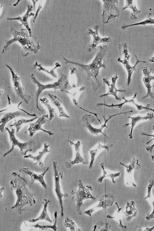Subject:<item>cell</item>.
Listing matches in <instances>:
<instances>
[{"label":"cell","mask_w":154,"mask_h":231,"mask_svg":"<svg viewBox=\"0 0 154 231\" xmlns=\"http://www.w3.org/2000/svg\"><path fill=\"white\" fill-rule=\"evenodd\" d=\"M99 50L92 62L88 64H84L69 61L63 57L66 64L69 63L78 66L80 69L85 72L88 80H89L92 86V90L97 91L102 85V80L100 75V69L103 68L106 69L104 63H103L107 47L106 45L98 47Z\"/></svg>","instance_id":"1"},{"label":"cell","mask_w":154,"mask_h":231,"mask_svg":"<svg viewBox=\"0 0 154 231\" xmlns=\"http://www.w3.org/2000/svg\"><path fill=\"white\" fill-rule=\"evenodd\" d=\"M12 178L10 183L15 192L17 200L15 204L11 208L21 214L26 205L32 206L36 201L34 195L27 187V182L25 177L17 172L11 174Z\"/></svg>","instance_id":"2"},{"label":"cell","mask_w":154,"mask_h":231,"mask_svg":"<svg viewBox=\"0 0 154 231\" xmlns=\"http://www.w3.org/2000/svg\"><path fill=\"white\" fill-rule=\"evenodd\" d=\"M10 31L13 35V38L6 43L2 50V54L5 53L8 50V46L16 42H19L22 46L21 54L23 57H26L32 54L36 53L41 48L39 42L36 41V37L34 36H29L26 29H21L20 31H18L11 27Z\"/></svg>","instance_id":"3"},{"label":"cell","mask_w":154,"mask_h":231,"mask_svg":"<svg viewBox=\"0 0 154 231\" xmlns=\"http://www.w3.org/2000/svg\"><path fill=\"white\" fill-rule=\"evenodd\" d=\"M29 78L37 87L38 88L36 93V106L38 110L41 112L42 111L39 108L38 105V99L42 92L45 89H52L55 91L59 90L61 92H66L69 84V81L66 76L62 73H60L59 77L57 82L52 84L46 85L42 84L38 81L33 74L29 75Z\"/></svg>","instance_id":"4"},{"label":"cell","mask_w":154,"mask_h":231,"mask_svg":"<svg viewBox=\"0 0 154 231\" xmlns=\"http://www.w3.org/2000/svg\"><path fill=\"white\" fill-rule=\"evenodd\" d=\"M93 188L90 185L84 186L81 180H79L78 187L72 190L71 194L73 196L71 199L75 203V210L76 212L80 215L82 214L81 208L83 205V201L85 200L91 199L95 200L96 198L91 193Z\"/></svg>","instance_id":"5"},{"label":"cell","mask_w":154,"mask_h":231,"mask_svg":"<svg viewBox=\"0 0 154 231\" xmlns=\"http://www.w3.org/2000/svg\"><path fill=\"white\" fill-rule=\"evenodd\" d=\"M103 13L101 15L102 20L106 24L115 20L120 14V10L118 7V0H103Z\"/></svg>","instance_id":"6"},{"label":"cell","mask_w":154,"mask_h":231,"mask_svg":"<svg viewBox=\"0 0 154 231\" xmlns=\"http://www.w3.org/2000/svg\"><path fill=\"white\" fill-rule=\"evenodd\" d=\"M132 112L133 111L131 110L128 111L117 113L109 116V118L106 119L105 117L103 116L105 121L103 125H101V127L99 128H94L91 125V123L94 122L95 120V118L94 116L89 114H85L82 117V121L83 123V126L86 128L91 134L98 135L99 133H100L102 134L104 136L109 138L106 135L103 133L102 131L103 128H108V127L106 125L107 122L114 116Z\"/></svg>","instance_id":"7"},{"label":"cell","mask_w":154,"mask_h":231,"mask_svg":"<svg viewBox=\"0 0 154 231\" xmlns=\"http://www.w3.org/2000/svg\"><path fill=\"white\" fill-rule=\"evenodd\" d=\"M119 48L124 56V59L122 60L120 58H119L117 61L124 65L125 67L128 72V78L127 81V85L129 86L131 82L132 74L134 71L136 70V66L139 63H146V62L139 60L136 55L134 53L136 58V61L135 65L133 66L130 65L129 63V60L130 56L128 54L127 49V43H124L122 44L119 45Z\"/></svg>","instance_id":"8"},{"label":"cell","mask_w":154,"mask_h":231,"mask_svg":"<svg viewBox=\"0 0 154 231\" xmlns=\"http://www.w3.org/2000/svg\"><path fill=\"white\" fill-rule=\"evenodd\" d=\"M53 165L54 171V176L55 182V191L58 199L60 207L61 216L63 217L64 215L63 208V199L68 197L66 193H62L60 184V180L63 177V173L60 171L58 166L57 162L54 161Z\"/></svg>","instance_id":"9"},{"label":"cell","mask_w":154,"mask_h":231,"mask_svg":"<svg viewBox=\"0 0 154 231\" xmlns=\"http://www.w3.org/2000/svg\"><path fill=\"white\" fill-rule=\"evenodd\" d=\"M5 130L7 131L9 133L10 142L11 143V147L10 149L5 153L4 157H5L7 155L13 152L14 150V147L15 146H17L20 149V152L22 155H26L27 153L28 152H31L32 151V147L33 142L32 141L26 142L22 143L18 141L14 135L15 129L12 128L11 131L9 129L5 127Z\"/></svg>","instance_id":"10"},{"label":"cell","mask_w":154,"mask_h":231,"mask_svg":"<svg viewBox=\"0 0 154 231\" xmlns=\"http://www.w3.org/2000/svg\"><path fill=\"white\" fill-rule=\"evenodd\" d=\"M115 200V197L113 194L109 193H106L99 197L97 205L85 211L84 213L91 217L93 213L99 208H102L103 210H105L112 205Z\"/></svg>","instance_id":"11"},{"label":"cell","mask_w":154,"mask_h":231,"mask_svg":"<svg viewBox=\"0 0 154 231\" xmlns=\"http://www.w3.org/2000/svg\"><path fill=\"white\" fill-rule=\"evenodd\" d=\"M5 65L11 72L13 87L15 92L23 101L26 103L28 104L31 99V97L24 92L21 83V78L18 76L12 69L8 64H6Z\"/></svg>","instance_id":"12"},{"label":"cell","mask_w":154,"mask_h":231,"mask_svg":"<svg viewBox=\"0 0 154 231\" xmlns=\"http://www.w3.org/2000/svg\"><path fill=\"white\" fill-rule=\"evenodd\" d=\"M99 28V26L96 25L94 27V31L90 28L87 30V33L92 35L93 37V41H91L87 47L86 50L88 52H91L95 49L99 44L107 43L111 41L110 37L101 38L99 36L98 32Z\"/></svg>","instance_id":"13"},{"label":"cell","mask_w":154,"mask_h":231,"mask_svg":"<svg viewBox=\"0 0 154 231\" xmlns=\"http://www.w3.org/2000/svg\"><path fill=\"white\" fill-rule=\"evenodd\" d=\"M49 118L48 114L38 118L34 123H29L30 126L26 131H29V136L30 137H32L35 132L38 130L46 133L50 136L53 135V134L51 131L45 130L42 127L43 124L46 123L49 120Z\"/></svg>","instance_id":"14"},{"label":"cell","mask_w":154,"mask_h":231,"mask_svg":"<svg viewBox=\"0 0 154 231\" xmlns=\"http://www.w3.org/2000/svg\"><path fill=\"white\" fill-rule=\"evenodd\" d=\"M118 76L117 74L111 76V82L107 79L103 78V80L104 82L108 86L109 88L108 92L105 94L101 95L100 97H103L109 95H112L115 97V99L119 101H121V99L118 97L117 95V92H125L126 91L125 89H118L116 87V81L118 78Z\"/></svg>","instance_id":"15"},{"label":"cell","mask_w":154,"mask_h":231,"mask_svg":"<svg viewBox=\"0 0 154 231\" xmlns=\"http://www.w3.org/2000/svg\"><path fill=\"white\" fill-rule=\"evenodd\" d=\"M137 93L136 92L133 97L130 100H127L125 99L124 97H122V99L124 100V102L118 104H112L111 105H108L105 103H101L100 105L101 106H104L109 107H115L117 108L122 109L123 105L126 103H130L134 104L137 107L138 110H140L143 109L147 110H149L154 112V109L150 108V105L148 104L145 106H143L142 105H138L136 103L134 100V99L136 97Z\"/></svg>","instance_id":"16"},{"label":"cell","mask_w":154,"mask_h":231,"mask_svg":"<svg viewBox=\"0 0 154 231\" xmlns=\"http://www.w3.org/2000/svg\"><path fill=\"white\" fill-rule=\"evenodd\" d=\"M142 69L144 75L142 78V80L147 89L146 94L142 97V98L144 99L149 97L154 100V93L152 91V88L153 86L151 85L150 83L152 81L154 80V76L150 75L152 69H150V71H149L146 67H143Z\"/></svg>","instance_id":"17"},{"label":"cell","mask_w":154,"mask_h":231,"mask_svg":"<svg viewBox=\"0 0 154 231\" xmlns=\"http://www.w3.org/2000/svg\"><path fill=\"white\" fill-rule=\"evenodd\" d=\"M49 169V167H47L44 171L40 174H37L35 173L26 168H22L20 169L19 171L20 172L30 177L31 180V183L32 184L35 181H38L45 189H46L47 185L44 180V177Z\"/></svg>","instance_id":"18"},{"label":"cell","mask_w":154,"mask_h":231,"mask_svg":"<svg viewBox=\"0 0 154 231\" xmlns=\"http://www.w3.org/2000/svg\"><path fill=\"white\" fill-rule=\"evenodd\" d=\"M68 141L71 145L74 146L76 154L75 158L73 160H70L65 162V164L66 167L69 168H71L72 165L79 163L87 164L85 162L84 159L80 153V147L81 145L80 141L78 140L76 143H74L70 140H68Z\"/></svg>","instance_id":"19"},{"label":"cell","mask_w":154,"mask_h":231,"mask_svg":"<svg viewBox=\"0 0 154 231\" xmlns=\"http://www.w3.org/2000/svg\"><path fill=\"white\" fill-rule=\"evenodd\" d=\"M154 117L153 114L152 112H149L148 113L146 116H142L138 115L137 116L133 117L129 116L128 118H130L131 119V123H126L122 126L123 128H125L130 125H131V130L130 134L129 135V137L130 139L132 138V133L134 128L136 124L138 122L141 120H151Z\"/></svg>","instance_id":"20"},{"label":"cell","mask_w":154,"mask_h":231,"mask_svg":"<svg viewBox=\"0 0 154 231\" xmlns=\"http://www.w3.org/2000/svg\"><path fill=\"white\" fill-rule=\"evenodd\" d=\"M27 9L25 14L23 16H19L17 17L13 18H7L8 20H17L20 21L23 25L26 28L28 31L30 36H32L31 29L29 27L28 22V18L31 16H34L35 14L32 13V6L30 5H27Z\"/></svg>","instance_id":"21"},{"label":"cell","mask_w":154,"mask_h":231,"mask_svg":"<svg viewBox=\"0 0 154 231\" xmlns=\"http://www.w3.org/2000/svg\"><path fill=\"white\" fill-rule=\"evenodd\" d=\"M125 209L124 213L127 222L129 221L137 216V212L134 201L127 202Z\"/></svg>","instance_id":"22"},{"label":"cell","mask_w":154,"mask_h":231,"mask_svg":"<svg viewBox=\"0 0 154 231\" xmlns=\"http://www.w3.org/2000/svg\"><path fill=\"white\" fill-rule=\"evenodd\" d=\"M21 113L20 111H16L14 112H9L3 114L0 119L1 132L2 133L4 132L5 126L6 124L13 119L19 116Z\"/></svg>","instance_id":"23"},{"label":"cell","mask_w":154,"mask_h":231,"mask_svg":"<svg viewBox=\"0 0 154 231\" xmlns=\"http://www.w3.org/2000/svg\"><path fill=\"white\" fill-rule=\"evenodd\" d=\"M50 146L49 144L46 143H45L44 149L42 151L39 152L38 155L36 156H34L32 155L29 154L28 155L24 156L23 158H31L36 162L34 165H37L41 167H42L43 166V164L42 161V158L45 154L50 152L48 149V148Z\"/></svg>","instance_id":"24"},{"label":"cell","mask_w":154,"mask_h":231,"mask_svg":"<svg viewBox=\"0 0 154 231\" xmlns=\"http://www.w3.org/2000/svg\"><path fill=\"white\" fill-rule=\"evenodd\" d=\"M51 201V200L50 199H44L42 202L44 206L43 210L40 215L37 218L30 219L29 221L30 223H34L38 220H45L50 223H52V221L50 218L47 211L48 205Z\"/></svg>","instance_id":"25"},{"label":"cell","mask_w":154,"mask_h":231,"mask_svg":"<svg viewBox=\"0 0 154 231\" xmlns=\"http://www.w3.org/2000/svg\"><path fill=\"white\" fill-rule=\"evenodd\" d=\"M86 87L82 86L79 87L73 88L70 91H66V92L67 94L71 98L72 103L76 106H78V100L81 93L85 90Z\"/></svg>","instance_id":"26"},{"label":"cell","mask_w":154,"mask_h":231,"mask_svg":"<svg viewBox=\"0 0 154 231\" xmlns=\"http://www.w3.org/2000/svg\"><path fill=\"white\" fill-rule=\"evenodd\" d=\"M48 95L51 100L53 104L57 108L59 112V117L69 118V116L64 112L61 106L62 101L55 95L48 93Z\"/></svg>","instance_id":"27"},{"label":"cell","mask_w":154,"mask_h":231,"mask_svg":"<svg viewBox=\"0 0 154 231\" xmlns=\"http://www.w3.org/2000/svg\"><path fill=\"white\" fill-rule=\"evenodd\" d=\"M113 146V145L112 144L108 145H102L99 142L98 146L96 149L90 151L91 160L89 166V168L91 169L92 167L95 160V156L100 150L104 149L108 152L110 149V148Z\"/></svg>","instance_id":"28"},{"label":"cell","mask_w":154,"mask_h":231,"mask_svg":"<svg viewBox=\"0 0 154 231\" xmlns=\"http://www.w3.org/2000/svg\"><path fill=\"white\" fill-rule=\"evenodd\" d=\"M100 165L103 170V174L97 179V182L99 183H101L105 178L106 177H109L111 179L112 183H115L116 181L115 180V179L120 176L121 172H118L115 173H109L106 171L103 163H101L100 164Z\"/></svg>","instance_id":"29"},{"label":"cell","mask_w":154,"mask_h":231,"mask_svg":"<svg viewBox=\"0 0 154 231\" xmlns=\"http://www.w3.org/2000/svg\"><path fill=\"white\" fill-rule=\"evenodd\" d=\"M57 211H55L54 215V221L53 225H41L37 223L36 224L34 225L27 224L26 226L29 227H34L36 228H38L42 230H44L48 229H52L54 231H56L57 229Z\"/></svg>","instance_id":"30"},{"label":"cell","mask_w":154,"mask_h":231,"mask_svg":"<svg viewBox=\"0 0 154 231\" xmlns=\"http://www.w3.org/2000/svg\"><path fill=\"white\" fill-rule=\"evenodd\" d=\"M119 165L126 168V171L128 174H131L133 169L137 170L140 169L141 167V165L139 163L138 159L134 157L132 158V160L129 165H126L121 162H120Z\"/></svg>","instance_id":"31"},{"label":"cell","mask_w":154,"mask_h":231,"mask_svg":"<svg viewBox=\"0 0 154 231\" xmlns=\"http://www.w3.org/2000/svg\"><path fill=\"white\" fill-rule=\"evenodd\" d=\"M126 5L125 6L121 9V11H123L126 8H130L132 11L133 13H131L130 16V19L131 20L137 19V15L140 12V11L138 10L133 0H126Z\"/></svg>","instance_id":"32"},{"label":"cell","mask_w":154,"mask_h":231,"mask_svg":"<svg viewBox=\"0 0 154 231\" xmlns=\"http://www.w3.org/2000/svg\"><path fill=\"white\" fill-rule=\"evenodd\" d=\"M115 204L117 207V210L116 211L115 214L114 216H111L110 215H108L106 216V217L109 219H117L119 222V226L122 229H126L127 228L126 226L124 225L122 223V214L121 211L122 210V208L119 207L117 202H116Z\"/></svg>","instance_id":"33"},{"label":"cell","mask_w":154,"mask_h":231,"mask_svg":"<svg viewBox=\"0 0 154 231\" xmlns=\"http://www.w3.org/2000/svg\"><path fill=\"white\" fill-rule=\"evenodd\" d=\"M55 66L53 68L49 70L45 68L44 67H43L41 64H38L37 62H36L34 65V68H35L36 67H38V69L39 71H42L47 73L54 78H57V75L54 72V71L57 68L60 67L61 66V65L58 62H56L55 63Z\"/></svg>","instance_id":"34"},{"label":"cell","mask_w":154,"mask_h":231,"mask_svg":"<svg viewBox=\"0 0 154 231\" xmlns=\"http://www.w3.org/2000/svg\"><path fill=\"white\" fill-rule=\"evenodd\" d=\"M111 228V226L109 223L102 221L96 223L92 227L94 231H109Z\"/></svg>","instance_id":"35"},{"label":"cell","mask_w":154,"mask_h":231,"mask_svg":"<svg viewBox=\"0 0 154 231\" xmlns=\"http://www.w3.org/2000/svg\"><path fill=\"white\" fill-rule=\"evenodd\" d=\"M38 118V117L36 116L30 119H25L22 118L17 121L15 120L14 123L10 125V127H15L16 129V132H18L22 128L23 124L32 122Z\"/></svg>","instance_id":"36"},{"label":"cell","mask_w":154,"mask_h":231,"mask_svg":"<svg viewBox=\"0 0 154 231\" xmlns=\"http://www.w3.org/2000/svg\"><path fill=\"white\" fill-rule=\"evenodd\" d=\"M151 14L149 13L146 19L144 20L135 23L130 25H125L121 26V28L122 29H125L126 28L134 26L139 25H145L148 24H154V19H153L151 17Z\"/></svg>","instance_id":"37"},{"label":"cell","mask_w":154,"mask_h":231,"mask_svg":"<svg viewBox=\"0 0 154 231\" xmlns=\"http://www.w3.org/2000/svg\"><path fill=\"white\" fill-rule=\"evenodd\" d=\"M39 100L47 107L49 112V121H51L54 117V109L52 107L49 101L46 97L41 98Z\"/></svg>","instance_id":"38"},{"label":"cell","mask_w":154,"mask_h":231,"mask_svg":"<svg viewBox=\"0 0 154 231\" xmlns=\"http://www.w3.org/2000/svg\"><path fill=\"white\" fill-rule=\"evenodd\" d=\"M70 72L69 76V81L70 85L73 88L76 87L77 72L76 68L72 67L70 68Z\"/></svg>","instance_id":"39"},{"label":"cell","mask_w":154,"mask_h":231,"mask_svg":"<svg viewBox=\"0 0 154 231\" xmlns=\"http://www.w3.org/2000/svg\"><path fill=\"white\" fill-rule=\"evenodd\" d=\"M63 225L66 228H69L71 231H80L81 230L76 225L75 223L70 218L65 219Z\"/></svg>","instance_id":"40"},{"label":"cell","mask_w":154,"mask_h":231,"mask_svg":"<svg viewBox=\"0 0 154 231\" xmlns=\"http://www.w3.org/2000/svg\"><path fill=\"white\" fill-rule=\"evenodd\" d=\"M153 187H154V178H153L151 179L149 181L147 187V195L144 198L145 200L148 198L150 199L152 198L151 190Z\"/></svg>","instance_id":"41"},{"label":"cell","mask_w":154,"mask_h":231,"mask_svg":"<svg viewBox=\"0 0 154 231\" xmlns=\"http://www.w3.org/2000/svg\"><path fill=\"white\" fill-rule=\"evenodd\" d=\"M152 129L154 131V125H153L152 127ZM141 135H145L148 136L152 137H153V138L149 141L147 142L146 143V144H148L149 143H150L152 141L154 140V134L153 135H150L148 134L145 132H143L141 134ZM154 147V143L151 146H149L146 148V150L149 152L151 153L152 152V150Z\"/></svg>","instance_id":"42"},{"label":"cell","mask_w":154,"mask_h":231,"mask_svg":"<svg viewBox=\"0 0 154 231\" xmlns=\"http://www.w3.org/2000/svg\"><path fill=\"white\" fill-rule=\"evenodd\" d=\"M151 203L153 206V209L151 213L149 214V213H148L146 214L145 218L147 221L154 219V200H151Z\"/></svg>","instance_id":"43"},{"label":"cell","mask_w":154,"mask_h":231,"mask_svg":"<svg viewBox=\"0 0 154 231\" xmlns=\"http://www.w3.org/2000/svg\"><path fill=\"white\" fill-rule=\"evenodd\" d=\"M42 5H41V2H40L38 8L37 10V11L36 12V13L34 16V17L33 18V23H35V20L36 18V17L37 16L38 12L42 8Z\"/></svg>","instance_id":"44"},{"label":"cell","mask_w":154,"mask_h":231,"mask_svg":"<svg viewBox=\"0 0 154 231\" xmlns=\"http://www.w3.org/2000/svg\"><path fill=\"white\" fill-rule=\"evenodd\" d=\"M149 61L150 62H154V56L153 57L149 59Z\"/></svg>","instance_id":"45"},{"label":"cell","mask_w":154,"mask_h":231,"mask_svg":"<svg viewBox=\"0 0 154 231\" xmlns=\"http://www.w3.org/2000/svg\"><path fill=\"white\" fill-rule=\"evenodd\" d=\"M151 159L153 162L154 163V155H152L151 156Z\"/></svg>","instance_id":"46"},{"label":"cell","mask_w":154,"mask_h":231,"mask_svg":"<svg viewBox=\"0 0 154 231\" xmlns=\"http://www.w3.org/2000/svg\"><path fill=\"white\" fill-rule=\"evenodd\" d=\"M20 1V0L18 1H17V2L15 4L13 5L14 6H17L18 5V4L19 3V2Z\"/></svg>","instance_id":"47"},{"label":"cell","mask_w":154,"mask_h":231,"mask_svg":"<svg viewBox=\"0 0 154 231\" xmlns=\"http://www.w3.org/2000/svg\"><path fill=\"white\" fill-rule=\"evenodd\" d=\"M32 1L33 2V3H34V4H33V5H34V6H35V4L36 3V2L37 1H36L35 2V1L32 0Z\"/></svg>","instance_id":"48"}]
</instances>
